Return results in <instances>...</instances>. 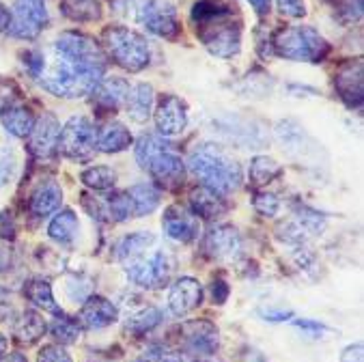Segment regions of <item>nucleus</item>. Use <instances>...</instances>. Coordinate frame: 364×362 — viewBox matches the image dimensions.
Wrapping results in <instances>:
<instances>
[{"label":"nucleus","mask_w":364,"mask_h":362,"mask_svg":"<svg viewBox=\"0 0 364 362\" xmlns=\"http://www.w3.org/2000/svg\"><path fill=\"white\" fill-rule=\"evenodd\" d=\"M104 74H106V65L82 63L58 54L56 65L50 67L48 74L39 78L43 89L58 97H85L93 93V89L102 82Z\"/></svg>","instance_id":"nucleus-1"},{"label":"nucleus","mask_w":364,"mask_h":362,"mask_svg":"<svg viewBox=\"0 0 364 362\" xmlns=\"http://www.w3.org/2000/svg\"><path fill=\"white\" fill-rule=\"evenodd\" d=\"M188 169L196 179L203 181L205 188L218 194H229L237 190L244 179L242 166L215 144H200L198 149H194L188 160Z\"/></svg>","instance_id":"nucleus-2"},{"label":"nucleus","mask_w":364,"mask_h":362,"mask_svg":"<svg viewBox=\"0 0 364 362\" xmlns=\"http://www.w3.org/2000/svg\"><path fill=\"white\" fill-rule=\"evenodd\" d=\"M272 48L278 56L287 60L306 63H321L330 52V43L313 26L280 28L272 39Z\"/></svg>","instance_id":"nucleus-3"},{"label":"nucleus","mask_w":364,"mask_h":362,"mask_svg":"<svg viewBox=\"0 0 364 362\" xmlns=\"http://www.w3.org/2000/svg\"><path fill=\"white\" fill-rule=\"evenodd\" d=\"M102 46L106 54L127 71H140L149 65L151 50L140 33L127 26H108L102 33Z\"/></svg>","instance_id":"nucleus-4"},{"label":"nucleus","mask_w":364,"mask_h":362,"mask_svg":"<svg viewBox=\"0 0 364 362\" xmlns=\"http://www.w3.org/2000/svg\"><path fill=\"white\" fill-rule=\"evenodd\" d=\"M97 147V129L89 117H71L58 136V149L71 160H85Z\"/></svg>","instance_id":"nucleus-5"},{"label":"nucleus","mask_w":364,"mask_h":362,"mask_svg":"<svg viewBox=\"0 0 364 362\" xmlns=\"http://www.w3.org/2000/svg\"><path fill=\"white\" fill-rule=\"evenodd\" d=\"M125 274L127 278L144 289H158L164 287L171 280V274L175 270V261L166 252H154L149 257H136L132 261H125Z\"/></svg>","instance_id":"nucleus-6"},{"label":"nucleus","mask_w":364,"mask_h":362,"mask_svg":"<svg viewBox=\"0 0 364 362\" xmlns=\"http://www.w3.org/2000/svg\"><path fill=\"white\" fill-rule=\"evenodd\" d=\"M138 22L162 39H177L181 33L177 9L168 0H144L138 9Z\"/></svg>","instance_id":"nucleus-7"},{"label":"nucleus","mask_w":364,"mask_h":362,"mask_svg":"<svg viewBox=\"0 0 364 362\" xmlns=\"http://www.w3.org/2000/svg\"><path fill=\"white\" fill-rule=\"evenodd\" d=\"M203 46L218 58H233L242 48V31L237 24L231 22V18L211 22L196 31Z\"/></svg>","instance_id":"nucleus-8"},{"label":"nucleus","mask_w":364,"mask_h":362,"mask_svg":"<svg viewBox=\"0 0 364 362\" xmlns=\"http://www.w3.org/2000/svg\"><path fill=\"white\" fill-rule=\"evenodd\" d=\"M48 9L43 0H16L9 35L18 39H35L48 24Z\"/></svg>","instance_id":"nucleus-9"},{"label":"nucleus","mask_w":364,"mask_h":362,"mask_svg":"<svg viewBox=\"0 0 364 362\" xmlns=\"http://www.w3.org/2000/svg\"><path fill=\"white\" fill-rule=\"evenodd\" d=\"M362 60H345L334 74V89L345 106L360 108L364 97V80H362Z\"/></svg>","instance_id":"nucleus-10"},{"label":"nucleus","mask_w":364,"mask_h":362,"mask_svg":"<svg viewBox=\"0 0 364 362\" xmlns=\"http://www.w3.org/2000/svg\"><path fill=\"white\" fill-rule=\"evenodd\" d=\"M56 52L69 58H76L82 63H93V65H106V54L102 50V46L82 35V33H74V31H67L56 39Z\"/></svg>","instance_id":"nucleus-11"},{"label":"nucleus","mask_w":364,"mask_h":362,"mask_svg":"<svg viewBox=\"0 0 364 362\" xmlns=\"http://www.w3.org/2000/svg\"><path fill=\"white\" fill-rule=\"evenodd\" d=\"M162 229H164L166 238H171V240H175L179 244H190L200 233V220H198V215H194L186 207L171 205L164 211Z\"/></svg>","instance_id":"nucleus-12"},{"label":"nucleus","mask_w":364,"mask_h":362,"mask_svg":"<svg viewBox=\"0 0 364 362\" xmlns=\"http://www.w3.org/2000/svg\"><path fill=\"white\" fill-rule=\"evenodd\" d=\"M156 127L160 136L171 138L186 129L188 125V108L177 95H162L156 110H154Z\"/></svg>","instance_id":"nucleus-13"},{"label":"nucleus","mask_w":364,"mask_h":362,"mask_svg":"<svg viewBox=\"0 0 364 362\" xmlns=\"http://www.w3.org/2000/svg\"><path fill=\"white\" fill-rule=\"evenodd\" d=\"M144 171L164 188H177L186 179V164H183L181 156L175 151L173 144L168 149L160 151L156 158H151L149 164L144 166Z\"/></svg>","instance_id":"nucleus-14"},{"label":"nucleus","mask_w":364,"mask_h":362,"mask_svg":"<svg viewBox=\"0 0 364 362\" xmlns=\"http://www.w3.org/2000/svg\"><path fill=\"white\" fill-rule=\"evenodd\" d=\"M242 238L237 229L229 225L213 227L205 238V250L215 261H235L242 255Z\"/></svg>","instance_id":"nucleus-15"},{"label":"nucleus","mask_w":364,"mask_h":362,"mask_svg":"<svg viewBox=\"0 0 364 362\" xmlns=\"http://www.w3.org/2000/svg\"><path fill=\"white\" fill-rule=\"evenodd\" d=\"M58 136H60V123L54 115L46 112L39 117L31 129L28 138V151L35 158H50L58 149Z\"/></svg>","instance_id":"nucleus-16"},{"label":"nucleus","mask_w":364,"mask_h":362,"mask_svg":"<svg viewBox=\"0 0 364 362\" xmlns=\"http://www.w3.org/2000/svg\"><path fill=\"white\" fill-rule=\"evenodd\" d=\"M276 136L282 142V147L287 149V154H291L294 158L300 160H311V156L319 154L317 144L311 140V136L304 132V127L294 121V119H284L276 125Z\"/></svg>","instance_id":"nucleus-17"},{"label":"nucleus","mask_w":364,"mask_h":362,"mask_svg":"<svg viewBox=\"0 0 364 362\" xmlns=\"http://www.w3.org/2000/svg\"><path fill=\"white\" fill-rule=\"evenodd\" d=\"M203 284L192 276H181L168 292V309L175 317H186L203 304Z\"/></svg>","instance_id":"nucleus-18"},{"label":"nucleus","mask_w":364,"mask_h":362,"mask_svg":"<svg viewBox=\"0 0 364 362\" xmlns=\"http://www.w3.org/2000/svg\"><path fill=\"white\" fill-rule=\"evenodd\" d=\"M183 345L188 351L198 356H211L218 349L220 336H218V328L207 319H194L181 326Z\"/></svg>","instance_id":"nucleus-19"},{"label":"nucleus","mask_w":364,"mask_h":362,"mask_svg":"<svg viewBox=\"0 0 364 362\" xmlns=\"http://www.w3.org/2000/svg\"><path fill=\"white\" fill-rule=\"evenodd\" d=\"M117 319H119V309L110 300H106L102 296H89L82 302L80 324L85 328H89V330H102V328L112 326Z\"/></svg>","instance_id":"nucleus-20"},{"label":"nucleus","mask_w":364,"mask_h":362,"mask_svg":"<svg viewBox=\"0 0 364 362\" xmlns=\"http://www.w3.org/2000/svg\"><path fill=\"white\" fill-rule=\"evenodd\" d=\"M154 104H156V93L151 85H136L129 89L127 97H125V108L127 115L132 117V121L136 123H144L151 115H154Z\"/></svg>","instance_id":"nucleus-21"},{"label":"nucleus","mask_w":364,"mask_h":362,"mask_svg":"<svg viewBox=\"0 0 364 362\" xmlns=\"http://www.w3.org/2000/svg\"><path fill=\"white\" fill-rule=\"evenodd\" d=\"M190 205H192V213L200 215V218H205V220H213L227 211L225 198L218 192L205 188V186H198L190 192Z\"/></svg>","instance_id":"nucleus-22"},{"label":"nucleus","mask_w":364,"mask_h":362,"mask_svg":"<svg viewBox=\"0 0 364 362\" xmlns=\"http://www.w3.org/2000/svg\"><path fill=\"white\" fill-rule=\"evenodd\" d=\"M129 93V85L123 78H102L93 89V104L104 110H117Z\"/></svg>","instance_id":"nucleus-23"},{"label":"nucleus","mask_w":364,"mask_h":362,"mask_svg":"<svg viewBox=\"0 0 364 362\" xmlns=\"http://www.w3.org/2000/svg\"><path fill=\"white\" fill-rule=\"evenodd\" d=\"M0 121H3V125L9 134H14L18 138H26L37 119L28 108H24L20 104H9L0 110Z\"/></svg>","instance_id":"nucleus-24"},{"label":"nucleus","mask_w":364,"mask_h":362,"mask_svg":"<svg viewBox=\"0 0 364 362\" xmlns=\"http://www.w3.org/2000/svg\"><path fill=\"white\" fill-rule=\"evenodd\" d=\"M134 142L132 132L123 123H108L100 134H97V149L104 154H119L129 149V144Z\"/></svg>","instance_id":"nucleus-25"},{"label":"nucleus","mask_w":364,"mask_h":362,"mask_svg":"<svg viewBox=\"0 0 364 362\" xmlns=\"http://www.w3.org/2000/svg\"><path fill=\"white\" fill-rule=\"evenodd\" d=\"M231 16H233V9L229 5L220 3V0H196V3L192 5V14H190L196 31L211 24V22L225 20Z\"/></svg>","instance_id":"nucleus-26"},{"label":"nucleus","mask_w":364,"mask_h":362,"mask_svg":"<svg viewBox=\"0 0 364 362\" xmlns=\"http://www.w3.org/2000/svg\"><path fill=\"white\" fill-rule=\"evenodd\" d=\"M60 203H63V190L54 181H48L35 190V194L31 198V211L35 215H39V218H43V215L58 211Z\"/></svg>","instance_id":"nucleus-27"},{"label":"nucleus","mask_w":364,"mask_h":362,"mask_svg":"<svg viewBox=\"0 0 364 362\" xmlns=\"http://www.w3.org/2000/svg\"><path fill=\"white\" fill-rule=\"evenodd\" d=\"M24 296L41 311L46 313H54V315H60V307L56 304L54 300V294H52V284L43 278H31L26 284H24Z\"/></svg>","instance_id":"nucleus-28"},{"label":"nucleus","mask_w":364,"mask_h":362,"mask_svg":"<svg viewBox=\"0 0 364 362\" xmlns=\"http://www.w3.org/2000/svg\"><path fill=\"white\" fill-rule=\"evenodd\" d=\"M60 14L71 22H95L102 18L100 0H60Z\"/></svg>","instance_id":"nucleus-29"},{"label":"nucleus","mask_w":364,"mask_h":362,"mask_svg":"<svg viewBox=\"0 0 364 362\" xmlns=\"http://www.w3.org/2000/svg\"><path fill=\"white\" fill-rule=\"evenodd\" d=\"M127 194H129L136 218L154 213L160 205V192L151 183H136L127 190Z\"/></svg>","instance_id":"nucleus-30"},{"label":"nucleus","mask_w":364,"mask_h":362,"mask_svg":"<svg viewBox=\"0 0 364 362\" xmlns=\"http://www.w3.org/2000/svg\"><path fill=\"white\" fill-rule=\"evenodd\" d=\"M78 229H80L78 215L71 209H63L52 218V223L48 227V235L58 244H69L78 235Z\"/></svg>","instance_id":"nucleus-31"},{"label":"nucleus","mask_w":364,"mask_h":362,"mask_svg":"<svg viewBox=\"0 0 364 362\" xmlns=\"http://www.w3.org/2000/svg\"><path fill=\"white\" fill-rule=\"evenodd\" d=\"M46 330H48L46 319H43L37 311H26V313L18 319V324H16V328H14V336H16L20 343H24V345H33V343H37V341L46 334Z\"/></svg>","instance_id":"nucleus-32"},{"label":"nucleus","mask_w":364,"mask_h":362,"mask_svg":"<svg viewBox=\"0 0 364 362\" xmlns=\"http://www.w3.org/2000/svg\"><path fill=\"white\" fill-rule=\"evenodd\" d=\"M154 242H156V235L149 231L129 233L117 244V259L119 261H132V259L144 255V250H147Z\"/></svg>","instance_id":"nucleus-33"},{"label":"nucleus","mask_w":364,"mask_h":362,"mask_svg":"<svg viewBox=\"0 0 364 362\" xmlns=\"http://www.w3.org/2000/svg\"><path fill=\"white\" fill-rule=\"evenodd\" d=\"M280 173H282V166L276 164V162H274L272 158H267V156H257V158H252L250 169H248V177H250V183H252L255 188L274 181Z\"/></svg>","instance_id":"nucleus-34"},{"label":"nucleus","mask_w":364,"mask_h":362,"mask_svg":"<svg viewBox=\"0 0 364 362\" xmlns=\"http://www.w3.org/2000/svg\"><path fill=\"white\" fill-rule=\"evenodd\" d=\"M168 147H171V142L164 140L162 136H154V134L140 136L138 142H136V162H138V166L144 171V166L149 164L151 158H156L160 151H164Z\"/></svg>","instance_id":"nucleus-35"},{"label":"nucleus","mask_w":364,"mask_h":362,"mask_svg":"<svg viewBox=\"0 0 364 362\" xmlns=\"http://www.w3.org/2000/svg\"><path fill=\"white\" fill-rule=\"evenodd\" d=\"M160 321H162V311L156 307H147L129 317V321L125 324V330L136 336H142V334L151 332L156 326H160Z\"/></svg>","instance_id":"nucleus-36"},{"label":"nucleus","mask_w":364,"mask_h":362,"mask_svg":"<svg viewBox=\"0 0 364 362\" xmlns=\"http://www.w3.org/2000/svg\"><path fill=\"white\" fill-rule=\"evenodd\" d=\"M50 332L54 336V341H58L60 345H69V343H76L82 334V326L80 321L65 317L63 313L56 317V321L50 326Z\"/></svg>","instance_id":"nucleus-37"},{"label":"nucleus","mask_w":364,"mask_h":362,"mask_svg":"<svg viewBox=\"0 0 364 362\" xmlns=\"http://www.w3.org/2000/svg\"><path fill=\"white\" fill-rule=\"evenodd\" d=\"M82 181L85 186H89L91 190L97 192H106L112 190L117 183V173L110 166H91L82 173Z\"/></svg>","instance_id":"nucleus-38"},{"label":"nucleus","mask_w":364,"mask_h":362,"mask_svg":"<svg viewBox=\"0 0 364 362\" xmlns=\"http://www.w3.org/2000/svg\"><path fill=\"white\" fill-rule=\"evenodd\" d=\"M296 223L306 231L309 238L311 235H321L323 229H326V218H323V215L319 211L306 207V205L296 207Z\"/></svg>","instance_id":"nucleus-39"},{"label":"nucleus","mask_w":364,"mask_h":362,"mask_svg":"<svg viewBox=\"0 0 364 362\" xmlns=\"http://www.w3.org/2000/svg\"><path fill=\"white\" fill-rule=\"evenodd\" d=\"M106 211L112 220L117 223H125L134 215V207H132V201H129V194L127 192H114L108 196L106 201Z\"/></svg>","instance_id":"nucleus-40"},{"label":"nucleus","mask_w":364,"mask_h":362,"mask_svg":"<svg viewBox=\"0 0 364 362\" xmlns=\"http://www.w3.org/2000/svg\"><path fill=\"white\" fill-rule=\"evenodd\" d=\"M328 3L343 24H353L362 18L364 0H328Z\"/></svg>","instance_id":"nucleus-41"},{"label":"nucleus","mask_w":364,"mask_h":362,"mask_svg":"<svg viewBox=\"0 0 364 362\" xmlns=\"http://www.w3.org/2000/svg\"><path fill=\"white\" fill-rule=\"evenodd\" d=\"M252 207H255L257 213L265 215V218H274V215L278 213V209H280V201L269 192H257L255 198H252Z\"/></svg>","instance_id":"nucleus-42"},{"label":"nucleus","mask_w":364,"mask_h":362,"mask_svg":"<svg viewBox=\"0 0 364 362\" xmlns=\"http://www.w3.org/2000/svg\"><path fill=\"white\" fill-rule=\"evenodd\" d=\"M37 362H74L71 356L67 353V349L58 343H52V345H43L39 356H37Z\"/></svg>","instance_id":"nucleus-43"},{"label":"nucleus","mask_w":364,"mask_h":362,"mask_svg":"<svg viewBox=\"0 0 364 362\" xmlns=\"http://www.w3.org/2000/svg\"><path fill=\"white\" fill-rule=\"evenodd\" d=\"M134 362H183L179 353L168 351L164 347H151L149 351H144L138 360Z\"/></svg>","instance_id":"nucleus-44"},{"label":"nucleus","mask_w":364,"mask_h":362,"mask_svg":"<svg viewBox=\"0 0 364 362\" xmlns=\"http://www.w3.org/2000/svg\"><path fill=\"white\" fill-rule=\"evenodd\" d=\"M278 11L289 18H304L306 16V5L304 0H276Z\"/></svg>","instance_id":"nucleus-45"},{"label":"nucleus","mask_w":364,"mask_h":362,"mask_svg":"<svg viewBox=\"0 0 364 362\" xmlns=\"http://www.w3.org/2000/svg\"><path fill=\"white\" fill-rule=\"evenodd\" d=\"M16 169V160L7 149H0V188L7 186Z\"/></svg>","instance_id":"nucleus-46"},{"label":"nucleus","mask_w":364,"mask_h":362,"mask_svg":"<svg viewBox=\"0 0 364 362\" xmlns=\"http://www.w3.org/2000/svg\"><path fill=\"white\" fill-rule=\"evenodd\" d=\"M22 58H24V65L28 67L31 74H33L35 78H39V76H41V71H43V67H46L43 54L37 52V50H26V52L22 54Z\"/></svg>","instance_id":"nucleus-47"},{"label":"nucleus","mask_w":364,"mask_h":362,"mask_svg":"<svg viewBox=\"0 0 364 362\" xmlns=\"http://www.w3.org/2000/svg\"><path fill=\"white\" fill-rule=\"evenodd\" d=\"M229 296H231V287L227 284V280L215 278L211 282V300H213V304H220L223 307L229 300Z\"/></svg>","instance_id":"nucleus-48"},{"label":"nucleus","mask_w":364,"mask_h":362,"mask_svg":"<svg viewBox=\"0 0 364 362\" xmlns=\"http://www.w3.org/2000/svg\"><path fill=\"white\" fill-rule=\"evenodd\" d=\"M259 315H261L265 321H272V324L291 321V319L296 317L294 311H284V309H263V311H259Z\"/></svg>","instance_id":"nucleus-49"},{"label":"nucleus","mask_w":364,"mask_h":362,"mask_svg":"<svg viewBox=\"0 0 364 362\" xmlns=\"http://www.w3.org/2000/svg\"><path fill=\"white\" fill-rule=\"evenodd\" d=\"M362 360H364V347H362V343H351L341 353V362H362Z\"/></svg>","instance_id":"nucleus-50"},{"label":"nucleus","mask_w":364,"mask_h":362,"mask_svg":"<svg viewBox=\"0 0 364 362\" xmlns=\"http://www.w3.org/2000/svg\"><path fill=\"white\" fill-rule=\"evenodd\" d=\"M291 321H294V326H296V328H300V330H304V332H309V334H315V336H319L321 332H326V330H328L323 324L313 321V319H291Z\"/></svg>","instance_id":"nucleus-51"},{"label":"nucleus","mask_w":364,"mask_h":362,"mask_svg":"<svg viewBox=\"0 0 364 362\" xmlns=\"http://www.w3.org/2000/svg\"><path fill=\"white\" fill-rule=\"evenodd\" d=\"M248 3L255 7L259 16H267L272 11V0H248Z\"/></svg>","instance_id":"nucleus-52"},{"label":"nucleus","mask_w":364,"mask_h":362,"mask_svg":"<svg viewBox=\"0 0 364 362\" xmlns=\"http://www.w3.org/2000/svg\"><path fill=\"white\" fill-rule=\"evenodd\" d=\"M9 24H11V14H9L3 5H0V33L7 31Z\"/></svg>","instance_id":"nucleus-53"},{"label":"nucleus","mask_w":364,"mask_h":362,"mask_svg":"<svg viewBox=\"0 0 364 362\" xmlns=\"http://www.w3.org/2000/svg\"><path fill=\"white\" fill-rule=\"evenodd\" d=\"M0 362H28V360H26V356H24V353L14 351V353H3V358H0Z\"/></svg>","instance_id":"nucleus-54"},{"label":"nucleus","mask_w":364,"mask_h":362,"mask_svg":"<svg viewBox=\"0 0 364 362\" xmlns=\"http://www.w3.org/2000/svg\"><path fill=\"white\" fill-rule=\"evenodd\" d=\"M9 267V255L5 248H0V272H5Z\"/></svg>","instance_id":"nucleus-55"},{"label":"nucleus","mask_w":364,"mask_h":362,"mask_svg":"<svg viewBox=\"0 0 364 362\" xmlns=\"http://www.w3.org/2000/svg\"><path fill=\"white\" fill-rule=\"evenodd\" d=\"M7 351V339H5V334L0 332V356H3Z\"/></svg>","instance_id":"nucleus-56"},{"label":"nucleus","mask_w":364,"mask_h":362,"mask_svg":"<svg viewBox=\"0 0 364 362\" xmlns=\"http://www.w3.org/2000/svg\"><path fill=\"white\" fill-rule=\"evenodd\" d=\"M196 362H215V360H196Z\"/></svg>","instance_id":"nucleus-57"}]
</instances>
